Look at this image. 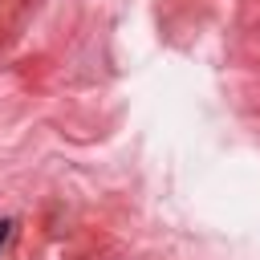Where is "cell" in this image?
I'll return each mask as SVG.
<instances>
[{
    "mask_svg": "<svg viewBox=\"0 0 260 260\" xmlns=\"http://www.w3.org/2000/svg\"><path fill=\"white\" fill-rule=\"evenodd\" d=\"M8 236H12V219H0V244H4Z\"/></svg>",
    "mask_w": 260,
    "mask_h": 260,
    "instance_id": "obj_1",
    "label": "cell"
}]
</instances>
